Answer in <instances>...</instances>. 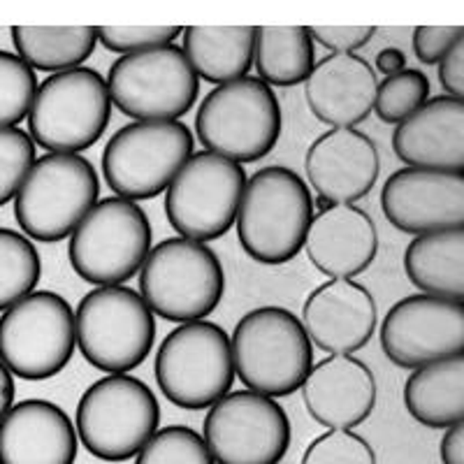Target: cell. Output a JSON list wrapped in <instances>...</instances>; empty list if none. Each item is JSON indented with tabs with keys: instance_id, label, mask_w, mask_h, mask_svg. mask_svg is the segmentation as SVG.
Returning a JSON list of instances; mask_svg holds the SVG:
<instances>
[{
	"instance_id": "6da1fadb",
	"label": "cell",
	"mask_w": 464,
	"mask_h": 464,
	"mask_svg": "<svg viewBox=\"0 0 464 464\" xmlns=\"http://www.w3.org/2000/svg\"><path fill=\"white\" fill-rule=\"evenodd\" d=\"M314 198L295 169L269 165L246 179L237 211L244 254L260 265H285L304 246Z\"/></svg>"
},
{
	"instance_id": "7a4b0ae2",
	"label": "cell",
	"mask_w": 464,
	"mask_h": 464,
	"mask_svg": "<svg viewBox=\"0 0 464 464\" xmlns=\"http://www.w3.org/2000/svg\"><path fill=\"white\" fill-rule=\"evenodd\" d=\"M235 376L246 391L288 397L314 367V343L300 318L284 306H258L239 318L230 339Z\"/></svg>"
},
{
	"instance_id": "3957f363",
	"label": "cell",
	"mask_w": 464,
	"mask_h": 464,
	"mask_svg": "<svg viewBox=\"0 0 464 464\" xmlns=\"http://www.w3.org/2000/svg\"><path fill=\"white\" fill-rule=\"evenodd\" d=\"M226 275L207 244L168 237L140 269V295L151 314L172 323L205 321L223 300Z\"/></svg>"
},
{
	"instance_id": "277c9868",
	"label": "cell",
	"mask_w": 464,
	"mask_h": 464,
	"mask_svg": "<svg viewBox=\"0 0 464 464\" xmlns=\"http://www.w3.org/2000/svg\"><path fill=\"white\" fill-rule=\"evenodd\" d=\"M281 126L279 98L258 77L211 89L196 116L198 142L239 165L263 160L279 142Z\"/></svg>"
},
{
	"instance_id": "5b68a950",
	"label": "cell",
	"mask_w": 464,
	"mask_h": 464,
	"mask_svg": "<svg viewBox=\"0 0 464 464\" xmlns=\"http://www.w3.org/2000/svg\"><path fill=\"white\" fill-rule=\"evenodd\" d=\"M101 177L80 153H47L35 159L14 198V218L28 239L63 242L93 209Z\"/></svg>"
},
{
	"instance_id": "8992f818",
	"label": "cell",
	"mask_w": 464,
	"mask_h": 464,
	"mask_svg": "<svg viewBox=\"0 0 464 464\" xmlns=\"http://www.w3.org/2000/svg\"><path fill=\"white\" fill-rule=\"evenodd\" d=\"M160 404L144 381L110 374L91 383L77 404V434L102 462H128L159 432Z\"/></svg>"
},
{
	"instance_id": "52a82bcc",
	"label": "cell",
	"mask_w": 464,
	"mask_h": 464,
	"mask_svg": "<svg viewBox=\"0 0 464 464\" xmlns=\"http://www.w3.org/2000/svg\"><path fill=\"white\" fill-rule=\"evenodd\" d=\"M74 337L95 370L126 374L138 370L156 342V318L138 290L98 285L74 312Z\"/></svg>"
},
{
	"instance_id": "ba28073f",
	"label": "cell",
	"mask_w": 464,
	"mask_h": 464,
	"mask_svg": "<svg viewBox=\"0 0 464 464\" xmlns=\"http://www.w3.org/2000/svg\"><path fill=\"white\" fill-rule=\"evenodd\" d=\"M151 223L138 202L102 198L70 235L68 258L84 281L123 285L151 251Z\"/></svg>"
},
{
	"instance_id": "9c48e42d",
	"label": "cell",
	"mask_w": 464,
	"mask_h": 464,
	"mask_svg": "<svg viewBox=\"0 0 464 464\" xmlns=\"http://www.w3.org/2000/svg\"><path fill=\"white\" fill-rule=\"evenodd\" d=\"M111 119L107 82L93 68L49 74L28 111V135L52 153H80L102 138Z\"/></svg>"
},
{
	"instance_id": "30bf717a",
	"label": "cell",
	"mask_w": 464,
	"mask_h": 464,
	"mask_svg": "<svg viewBox=\"0 0 464 464\" xmlns=\"http://www.w3.org/2000/svg\"><path fill=\"white\" fill-rule=\"evenodd\" d=\"M153 372L160 392L174 406L186 411L209 409L235 383L230 337L217 323H181L159 346Z\"/></svg>"
},
{
	"instance_id": "8fae6325",
	"label": "cell",
	"mask_w": 464,
	"mask_h": 464,
	"mask_svg": "<svg viewBox=\"0 0 464 464\" xmlns=\"http://www.w3.org/2000/svg\"><path fill=\"white\" fill-rule=\"evenodd\" d=\"M196 138L181 121H135L119 128L102 151V177L116 198L151 200L168 190Z\"/></svg>"
},
{
	"instance_id": "7c38bea8",
	"label": "cell",
	"mask_w": 464,
	"mask_h": 464,
	"mask_svg": "<svg viewBox=\"0 0 464 464\" xmlns=\"http://www.w3.org/2000/svg\"><path fill=\"white\" fill-rule=\"evenodd\" d=\"M77 346L74 312L53 290H33L0 316V362L24 381H47L70 364Z\"/></svg>"
},
{
	"instance_id": "4fadbf2b",
	"label": "cell",
	"mask_w": 464,
	"mask_h": 464,
	"mask_svg": "<svg viewBox=\"0 0 464 464\" xmlns=\"http://www.w3.org/2000/svg\"><path fill=\"white\" fill-rule=\"evenodd\" d=\"M111 105L135 121H177L200 95V77L177 44L126 53L107 74Z\"/></svg>"
},
{
	"instance_id": "5bb4252c",
	"label": "cell",
	"mask_w": 464,
	"mask_h": 464,
	"mask_svg": "<svg viewBox=\"0 0 464 464\" xmlns=\"http://www.w3.org/2000/svg\"><path fill=\"white\" fill-rule=\"evenodd\" d=\"M246 172L217 153H193L165 190V217L174 232L193 242L223 237L237 218Z\"/></svg>"
},
{
	"instance_id": "9a60e30c",
	"label": "cell",
	"mask_w": 464,
	"mask_h": 464,
	"mask_svg": "<svg viewBox=\"0 0 464 464\" xmlns=\"http://www.w3.org/2000/svg\"><path fill=\"white\" fill-rule=\"evenodd\" d=\"M202 430L217 464H279L293 439L284 406L251 391L227 392L211 404Z\"/></svg>"
},
{
	"instance_id": "2e32d148",
	"label": "cell",
	"mask_w": 464,
	"mask_h": 464,
	"mask_svg": "<svg viewBox=\"0 0 464 464\" xmlns=\"http://www.w3.org/2000/svg\"><path fill=\"white\" fill-rule=\"evenodd\" d=\"M381 348L401 370L462 355L464 304L425 293L395 302L381 323Z\"/></svg>"
},
{
	"instance_id": "e0dca14e",
	"label": "cell",
	"mask_w": 464,
	"mask_h": 464,
	"mask_svg": "<svg viewBox=\"0 0 464 464\" xmlns=\"http://www.w3.org/2000/svg\"><path fill=\"white\" fill-rule=\"evenodd\" d=\"M381 207L406 235L464 227V172L401 168L385 179Z\"/></svg>"
},
{
	"instance_id": "ac0fdd59",
	"label": "cell",
	"mask_w": 464,
	"mask_h": 464,
	"mask_svg": "<svg viewBox=\"0 0 464 464\" xmlns=\"http://www.w3.org/2000/svg\"><path fill=\"white\" fill-rule=\"evenodd\" d=\"M381 169L379 149L358 128H333L312 142L304 156L309 186L330 205H353L372 193Z\"/></svg>"
},
{
	"instance_id": "d6986e66",
	"label": "cell",
	"mask_w": 464,
	"mask_h": 464,
	"mask_svg": "<svg viewBox=\"0 0 464 464\" xmlns=\"http://www.w3.org/2000/svg\"><path fill=\"white\" fill-rule=\"evenodd\" d=\"M309 342L330 355H351L370 343L379 323L374 295L353 279H330L309 293L302 306Z\"/></svg>"
},
{
	"instance_id": "ffe728a7",
	"label": "cell",
	"mask_w": 464,
	"mask_h": 464,
	"mask_svg": "<svg viewBox=\"0 0 464 464\" xmlns=\"http://www.w3.org/2000/svg\"><path fill=\"white\" fill-rule=\"evenodd\" d=\"M306 413L330 430H353L376 409V379L355 355H330L302 383Z\"/></svg>"
},
{
	"instance_id": "44dd1931",
	"label": "cell",
	"mask_w": 464,
	"mask_h": 464,
	"mask_svg": "<svg viewBox=\"0 0 464 464\" xmlns=\"http://www.w3.org/2000/svg\"><path fill=\"white\" fill-rule=\"evenodd\" d=\"M306 258L330 279H353L372 267L379 254L374 218L355 205H333L318 211L306 232Z\"/></svg>"
},
{
	"instance_id": "7402d4cb",
	"label": "cell",
	"mask_w": 464,
	"mask_h": 464,
	"mask_svg": "<svg viewBox=\"0 0 464 464\" xmlns=\"http://www.w3.org/2000/svg\"><path fill=\"white\" fill-rule=\"evenodd\" d=\"M379 80L358 53L321 58L304 82V101L318 121L333 128H355L374 110Z\"/></svg>"
},
{
	"instance_id": "603a6c76",
	"label": "cell",
	"mask_w": 464,
	"mask_h": 464,
	"mask_svg": "<svg viewBox=\"0 0 464 464\" xmlns=\"http://www.w3.org/2000/svg\"><path fill=\"white\" fill-rule=\"evenodd\" d=\"M77 430L47 400H24L0 420V464H74Z\"/></svg>"
},
{
	"instance_id": "cb8c5ba5",
	"label": "cell",
	"mask_w": 464,
	"mask_h": 464,
	"mask_svg": "<svg viewBox=\"0 0 464 464\" xmlns=\"http://www.w3.org/2000/svg\"><path fill=\"white\" fill-rule=\"evenodd\" d=\"M392 151L418 169L464 172V102L437 95L397 123Z\"/></svg>"
},
{
	"instance_id": "d4e9b609",
	"label": "cell",
	"mask_w": 464,
	"mask_h": 464,
	"mask_svg": "<svg viewBox=\"0 0 464 464\" xmlns=\"http://www.w3.org/2000/svg\"><path fill=\"white\" fill-rule=\"evenodd\" d=\"M190 68L209 84H230L254 65V26H188L181 31Z\"/></svg>"
},
{
	"instance_id": "484cf974",
	"label": "cell",
	"mask_w": 464,
	"mask_h": 464,
	"mask_svg": "<svg viewBox=\"0 0 464 464\" xmlns=\"http://www.w3.org/2000/svg\"><path fill=\"white\" fill-rule=\"evenodd\" d=\"M404 406L416 422L446 430L464 418V355L425 364L404 383Z\"/></svg>"
},
{
	"instance_id": "4316f807",
	"label": "cell",
	"mask_w": 464,
	"mask_h": 464,
	"mask_svg": "<svg viewBox=\"0 0 464 464\" xmlns=\"http://www.w3.org/2000/svg\"><path fill=\"white\" fill-rule=\"evenodd\" d=\"M404 272L425 295L462 302L464 227L430 232L413 239L404 251Z\"/></svg>"
},
{
	"instance_id": "83f0119b",
	"label": "cell",
	"mask_w": 464,
	"mask_h": 464,
	"mask_svg": "<svg viewBox=\"0 0 464 464\" xmlns=\"http://www.w3.org/2000/svg\"><path fill=\"white\" fill-rule=\"evenodd\" d=\"M16 56L33 70L65 72L82 68L98 44L95 26H14Z\"/></svg>"
},
{
	"instance_id": "f1b7e54d",
	"label": "cell",
	"mask_w": 464,
	"mask_h": 464,
	"mask_svg": "<svg viewBox=\"0 0 464 464\" xmlns=\"http://www.w3.org/2000/svg\"><path fill=\"white\" fill-rule=\"evenodd\" d=\"M314 40L306 26L256 28L254 65L258 80L267 86H297L314 70Z\"/></svg>"
},
{
	"instance_id": "f546056e",
	"label": "cell",
	"mask_w": 464,
	"mask_h": 464,
	"mask_svg": "<svg viewBox=\"0 0 464 464\" xmlns=\"http://www.w3.org/2000/svg\"><path fill=\"white\" fill-rule=\"evenodd\" d=\"M43 276L35 244L22 232L0 227V312L31 295Z\"/></svg>"
},
{
	"instance_id": "4dcf8cb0",
	"label": "cell",
	"mask_w": 464,
	"mask_h": 464,
	"mask_svg": "<svg viewBox=\"0 0 464 464\" xmlns=\"http://www.w3.org/2000/svg\"><path fill=\"white\" fill-rule=\"evenodd\" d=\"M430 101V80L420 70H401L385 77L376 89L374 110L383 123L397 126Z\"/></svg>"
},
{
	"instance_id": "1f68e13d",
	"label": "cell",
	"mask_w": 464,
	"mask_h": 464,
	"mask_svg": "<svg viewBox=\"0 0 464 464\" xmlns=\"http://www.w3.org/2000/svg\"><path fill=\"white\" fill-rule=\"evenodd\" d=\"M135 464H217V459L196 430L169 425L144 443L135 455Z\"/></svg>"
},
{
	"instance_id": "d6a6232c",
	"label": "cell",
	"mask_w": 464,
	"mask_h": 464,
	"mask_svg": "<svg viewBox=\"0 0 464 464\" xmlns=\"http://www.w3.org/2000/svg\"><path fill=\"white\" fill-rule=\"evenodd\" d=\"M35 91V70L16 53L0 49V128H16L28 119Z\"/></svg>"
},
{
	"instance_id": "836d02e7",
	"label": "cell",
	"mask_w": 464,
	"mask_h": 464,
	"mask_svg": "<svg viewBox=\"0 0 464 464\" xmlns=\"http://www.w3.org/2000/svg\"><path fill=\"white\" fill-rule=\"evenodd\" d=\"M35 163V142L22 128H0V207L16 198Z\"/></svg>"
},
{
	"instance_id": "e575fe53",
	"label": "cell",
	"mask_w": 464,
	"mask_h": 464,
	"mask_svg": "<svg viewBox=\"0 0 464 464\" xmlns=\"http://www.w3.org/2000/svg\"><path fill=\"white\" fill-rule=\"evenodd\" d=\"M300 464H376V453L353 430H330L306 446Z\"/></svg>"
},
{
	"instance_id": "d590c367",
	"label": "cell",
	"mask_w": 464,
	"mask_h": 464,
	"mask_svg": "<svg viewBox=\"0 0 464 464\" xmlns=\"http://www.w3.org/2000/svg\"><path fill=\"white\" fill-rule=\"evenodd\" d=\"M181 31V26H101L98 43H102V47L110 52L126 56L174 44Z\"/></svg>"
},
{
	"instance_id": "8d00e7d4",
	"label": "cell",
	"mask_w": 464,
	"mask_h": 464,
	"mask_svg": "<svg viewBox=\"0 0 464 464\" xmlns=\"http://www.w3.org/2000/svg\"><path fill=\"white\" fill-rule=\"evenodd\" d=\"M464 40V26H418L413 31V53L420 63L437 65L455 44Z\"/></svg>"
},
{
	"instance_id": "74e56055",
	"label": "cell",
	"mask_w": 464,
	"mask_h": 464,
	"mask_svg": "<svg viewBox=\"0 0 464 464\" xmlns=\"http://www.w3.org/2000/svg\"><path fill=\"white\" fill-rule=\"evenodd\" d=\"M309 35L333 53H355L376 35V26H309Z\"/></svg>"
},
{
	"instance_id": "f35d334b",
	"label": "cell",
	"mask_w": 464,
	"mask_h": 464,
	"mask_svg": "<svg viewBox=\"0 0 464 464\" xmlns=\"http://www.w3.org/2000/svg\"><path fill=\"white\" fill-rule=\"evenodd\" d=\"M439 84L449 98H464V40H459L446 56L439 61Z\"/></svg>"
},
{
	"instance_id": "ab89813d",
	"label": "cell",
	"mask_w": 464,
	"mask_h": 464,
	"mask_svg": "<svg viewBox=\"0 0 464 464\" xmlns=\"http://www.w3.org/2000/svg\"><path fill=\"white\" fill-rule=\"evenodd\" d=\"M439 455H441L443 464H464V425H450L446 428V434L439 446Z\"/></svg>"
},
{
	"instance_id": "60d3db41",
	"label": "cell",
	"mask_w": 464,
	"mask_h": 464,
	"mask_svg": "<svg viewBox=\"0 0 464 464\" xmlns=\"http://www.w3.org/2000/svg\"><path fill=\"white\" fill-rule=\"evenodd\" d=\"M376 68L385 77H392V74H400L401 70H406V56L401 49L397 47H385L376 53Z\"/></svg>"
},
{
	"instance_id": "b9f144b4",
	"label": "cell",
	"mask_w": 464,
	"mask_h": 464,
	"mask_svg": "<svg viewBox=\"0 0 464 464\" xmlns=\"http://www.w3.org/2000/svg\"><path fill=\"white\" fill-rule=\"evenodd\" d=\"M14 379H12L5 364L0 362V420L14 406Z\"/></svg>"
}]
</instances>
